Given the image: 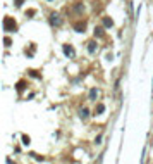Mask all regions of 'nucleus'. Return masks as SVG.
I'll list each match as a JSON object with an SVG mask.
<instances>
[{"mask_svg": "<svg viewBox=\"0 0 153 164\" xmlns=\"http://www.w3.org/2000/svg\"><path fill=\"white\" fill-rule=\"evenodd\" d=\"M64 52H66V55H74V48L72 47H64Z\"/></svg>", "mask_w": 153, "mask_h": 164, "instance_id": "2", "label": "nucleus"}, {"mask_svg": "<svg viewBox=\"0 0 153 164\" xmlns=\"http://www.w3.org/2000/svg\"><path fill=\"white\" fill-rule=\"evenodd\" d=\"M103 111H105V106H103V104H98V107H96V112H98V114H102Z\"/></svg>", "mask_w": 153, "mask_h": 164, "instance_id": "4", "label": "nucleus"}, {"mask_svg": "<svg viewBox=\"0 0 153 164\" xmlns=\"http://www.w3.org/2000/svg\"><path fill=\"white\" fill-rule=\"evenodd\" d=\"M22 144H24V145H29V138H28V136H22Z\"/></svg>", "mask_w": 153, "mask_h": 164, "instance_id": "9", "label": "nucleus"}, {"mask_svg": "<svg viewBox=\"0 0 153 164\" xmlns=\"http://www.w3.org/2000/svg\"><path fill=\"white\" fill-rule=\"evenodd\" d=\"M81 116H83V117H88V109H83V111H81Z\"/></svg>", "mask_w": 153, "mask_h": 164, "instance_id": "10", "label": "nucleus"}, {"mask_svg": "<svg viewBox=\"0 0 153 164\" xmlns=\"http://www.w3.org/2000/svg\"><path fill=\"white\" fill-rule=\"evenodd\" d=\"M103 24H105L107 28H108V26H112V19H108V17H105V19H103Z\"/></svg>", "mask_w": 153, "mask_h": 164, "instance_id": "6", "label": "nucleus"}, {"mask_svg": "<svg viewBox=\"0 0 153 164\" xmlns=\"http://www.w3.org/2000/svg\"><path fill=\"white\" fill-rule=\"evenodd\" d=\"M4 29H5V31H14V29H16V23L10 19V17H5V19H4Z\"/></svg>", "mask_w": 153, "mask_h": 164, "instance_id": "1", "label": "nucleus"}, {"mask_svg": "<svg viewBox=\"0 0 153 164\" xmlns=\"http://www.w3.org/2000/svg\"><path fill=\"white\" fill-rule=\"evenodd\" d=\"M89 52H95V43H89Z\"/></svg>", "mask_w": 153, "mask_h": 164, "instance_id": "11", "label": "nucleus"}, {"mask_svg": "<svg viewBox=\"0 0 153 164\" xmlns=\"http://www.w3.org/2000/svg\"><path fill=\"white\" fill-rule=\"evenodd\" d=\"M96 97V90L95 88H93V90H91V92H89V98H91V100H93V98H95Z\"/></svg>", "mask_w": 153, "mask_h": 164, "instance_id": "7", "label": "nucleus"}, {"mask_svg": "<svg viewBox=\"0 0 153 164\" xmlns=\"http://www.w3.org/2000/svg\"><path fill=\"white\" fill-rule=\"evenodd\" d=\"M16 2H17V4H16V5H21V2H22V0H16Z\"/></svg>", "mask_w": 153, "mask_h": 164, "instance_id": "12", "label": "nucleus"}, {"mask_svg": "<svg viewBox=\"0 0 153 164\" xmlns=\"http://www.w3.org/2000/svg\"><path fill=\"white\" fill-rule=\"evenodd\" d=\"M76 29H77V31H81V29H84V23H83V24H81V23H79V24H76Z\"/></svg>", "mask_w": 153, "mask_h": 164, "instance_id": "8", "label": "nucleus"}, {"mask_svg": "<svg viewBox=\"0 0 153 164\" xmlns=\"http://www.w3.org/2000/svg\"><path fill=\"white\" fill-rule=\"evenodd\" d=\"M52 24H60V19H58V16L57 14H52Z\"/></svg>", "mask_w": 153, "mask_h": 164, "instance_id": "3", "label": "nucleus"}, {"mask_svg": "<svg viewBox=\"0 0 153 164\" xmlns=\"http://www.w3.org/2000/svg\"><path fill=\"white\" fill-rule=\"evenodd\" d=\"M102 35H103V29H102V28H96L95 29V36H102Z\"/></svg>", "mask_w": 153, "mask_h": 164, "instance_id": "5", "label": "nucleus"}]
</instances>
